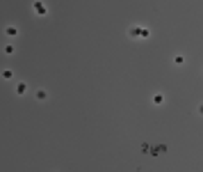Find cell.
I'll use <instances>...</instances> for the list:
<instances>
[{"mask_svg":"<svg viewBox=\"0 0 203 172\" xmlns=\"http://www.w3.org/2000/svg\"><path fill=\"white\" fill-rule=\"evenodd\" d=\"M128 35L135 37V39H142V37H148V30H146V28H130Z\"/></svg>","mask_w":203,"mask_h":172,"instance_id":"cell-1","label":"cell"},{"mask_svg":"<svg viewBox=\"0 0 203 172\" xmlns=\"http://www.w3.org/2000/svg\"><path fill=\"white\" fill-rule=\"evenodd\" d=\"M32 9H34V12L39 14V16H46V12H48V9H46V5H43L41 0H34V2H32Z\"/></svg>","mask_w":203,"mask_h":172,"instance_id":"cell-2","label":"cell"},{"mask_svg":"<svg viewBox=\"0 0 203 172\" xmlns=\"http://www.w3.org/2000/svg\"><path fill=\"white\" fill-rule=\"evenodd\" d=\"M5 35H7V37H18L21 30H18L16 25H7V28H5Z\"/></svg>","mask_w":203,"mask_h":172,"instance_id":"cell-3","label":"cell"},{"mask_svg":"<svg viewBox=\"0 0 203 172\" xmlns=\"http://www.w3.org/2000/svg\"><path fill=\"white\" fill-rule=\"evenodd\" d=\"M34 97H37V101H46V99H48V92H46V90H37Z\"/></svg>","mask_w":203,"mask_h":172,"instance_id":"cell-4","label":"cell"},{"mask_svg":"<svg viewBox=\"0 0 203 172\" xmlns=\"http://www.w3.org/2000/svg\"><path fill=\"white\" fill-rule=\"evenodd\" d=\"M0 76H2L5 80H12L14 78V71L12 69H2V71H0Z\"/></svg>","mask_w":203,"mask_h":172,"instance_id":"cell-5","label":"cell"},{"mask_svg":"<svg viewBox=\"0 0 203 172\" xmlns=\"http://www.w3.org/2000/svg\"><path fill=\"white\" fill-rule=\"evenodd\" d=\"M25 90H27L25 83H18V85H16V94H18V97H23V94H25Z\"/></svg>","mask_w":203,"mask_h":172,"instance_id":"cell-6","label":"cell"},{"mask_svg":"<svg viewBox=\"0 0 203 172\" xmlns=\"http://www.w3.org/2000/svg\"><path fill=\"white\" fill-rule=\"evenodd\" d=\"M153 101H155V103H162L164 99H162V94H155V97H153Z\"/></svg>","mask_w":203,"mask_h":172,"instance_id":"cell-7","label":"cell"}]
</instances>
